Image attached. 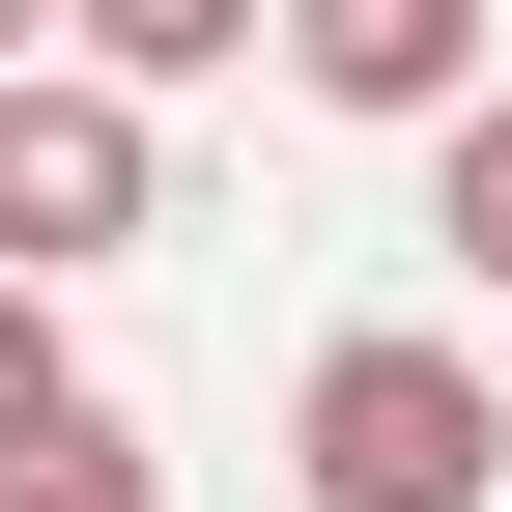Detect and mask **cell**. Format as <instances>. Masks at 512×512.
Returning a JSON list of instances; mask_svg holds the SVG:
<instances>
[{
    "label": "cell",
    "mask_w": 512,
    "mask_h": 512,
    "mask_svg": "<svg viewBox=\"0 0 512 512\" xmlns=\"http://www.w3.org/2000/svg\"><path fill=\"white\" fill-rule=\"evenodd\" d=\"M171 228V171H143V114L57 57V86H0V285H86V256H143Z\"/></svg>",
    "instance_id": "obj_2"
},
{
    "label": "cell",
    "mask_w": 512,
    "mask_h": 512,
    "mask_svg": "<svg viewBox=\"0 0 512 512\" xmlns=\"http://www.w3.org/2000/svg\"><path fill=\"white\" fill-rule=\"evenodd\" d=\"M427 228H456V256H484V285H512V86L456 114V143H427Z\"/></svg>",
    "instance_id": "obj_6"
},
{
    "label": "cell",
    "mask_w": 512,
    "mask_h": 512,
    "mask_svg": "<svg viewBox=\"0 0 512 512\" xmlns=\"http://www.w3.org/2000/svg\"><path fill=\"white\" fill-rule=\"evenodd\" d=\"M285 456H313V512H484L512 399H484V342L370 313V342H313V370H285Z\"/></svg>",
    "instance_id": "obj_1"
},
{
    "label": "cell",
    "mask_w": 512,
    "mask_h": 512,
    "mask_svg": "<svg viewBox=\"0 0 512 512\" xmlns=\"http://www.w3.org/2000/svg\"><path fill=\"white\" fill-rule=\"evenodd\" d=\"M57 427H114V399H86V342H57V285H0V456H57Z\"/></svg>",
    "instance_id": "obj_4"
},
{
    "label": "cell",
    "mask_w": 512,
    "mask_h": 512,
    "mask_svg": "<svg viewBox=\"0 0 512 512\" xmlns=\"http://www.w3.org/2000/svg\"><path fill=\"white\" fill-rule=\"evenodd\" d=\"M313 114H427V143H456V114H484V29H456V0H313Z\"/></svg>",
    "instance_id": "obj_3"
},
{
    "label": "cell",
    "mask_w": 512,
    "mask_h": 512,
    "mask_svg": "<svg viewBox=\"0 0 512 512\" xmlns=\"http://www.w3.org/2000/svg\"><path fill=\"white\" fill-rule=\"evenodd\" d=\"M0 512H171V456L143 427H57V456H0Z\"/></svg>",
    "instance_id": "obj_5"
}]
</instances>
